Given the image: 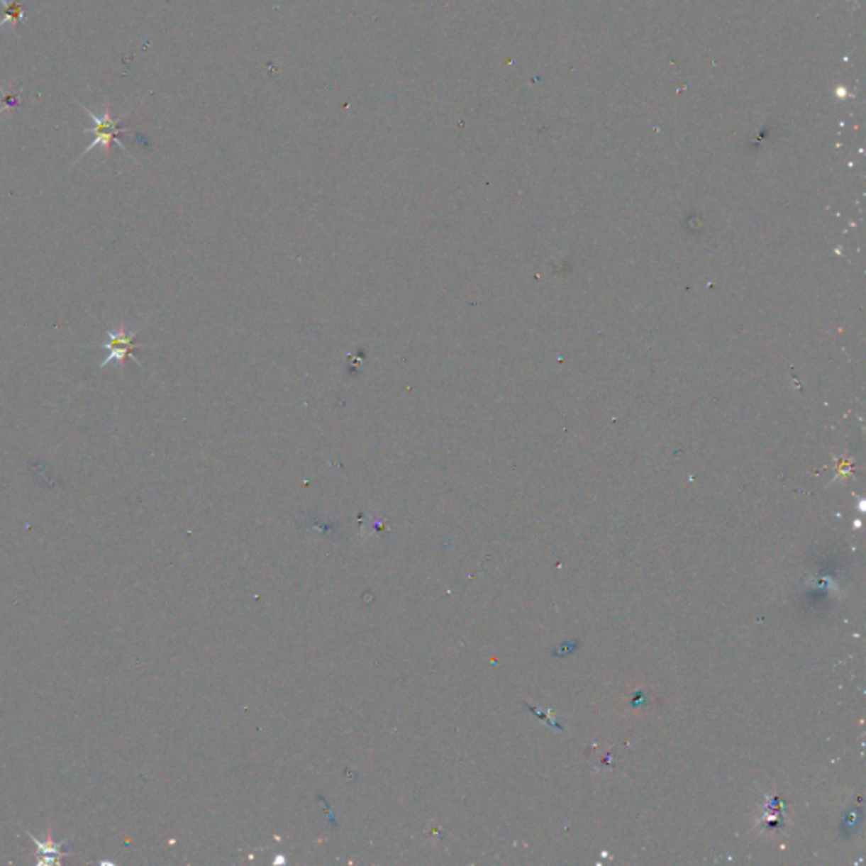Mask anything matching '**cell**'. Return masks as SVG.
Returning a JSON list of instances; mask_svg holds the SVG:
<instances>
[{"label": "cell", "mask_w": 866, "mask_h": 866, "mask_svg": "<svg viewBox=\"0 0 866 866\" xmlns=\"http://www.w3.org/2000/svg\"><path fill=\"white\" fill-rule=\"evenodd\" d=\"M135 332H129L126 327L112 328L107 332V337L102 342V349L107 350L104 362L100 364V369H105L111 364H122L127 357H133L135 360Z\"/></svg>", "instance_id": "1"}, {"label": "cell", "mask_w": 866, "mask_h": 866, "mask_svg": "<svg viewBox=\"0 0 866 866\" xmlns=\"http://www.w3.org/2000/svg\"><path fill=\"white\" fill-rule=\"evenodd\" d=\"M85 111L91 117V121H94V127L85 129V133L94 134L95 139H94V143H91L90 146L85 149V151H83L82 156H85L87 152H90L95 146H102L104 151L107 152L109 149H111L112 143H117L122 149H126L124 144H122V140L118 139V135H122V133H126L127 131L126 127H122L121 124H118L121 121H113V118L111 117V112H105L102 117H96L94 112L89 111V109H85Z\"/></svg>", "instance_id": "2"}, {"label": "cell", "mask_w": 866, "mask_h": 866, "mask_svg": "<svg viewBox=\"0 0 866 866\" xmlns=\"http://www.w3.org/2000/svg\"><path fill=\"white\" fill-rule=\"evenodd\" d=\"M4 6V17L0 19V28L6 23H12L14 26L21 24L24 19V6L19 0H0Z\"/></svg>", "instance_id": "3"}, {"label": "cell", "mask_w": 866, "mask_h": 866, "mask_svg": "<svg viewBox=\"0 0 866 866\" xmlns=\"http://www.w3.org/2000/svg\"><path fill=\"white\" fill-rule=\"evenodd\" d=\"M19 105H21V95L16 94L14 90L0 91V112L16 111Z\"/></svg>", "instance_id": "4"}]
</instances>
